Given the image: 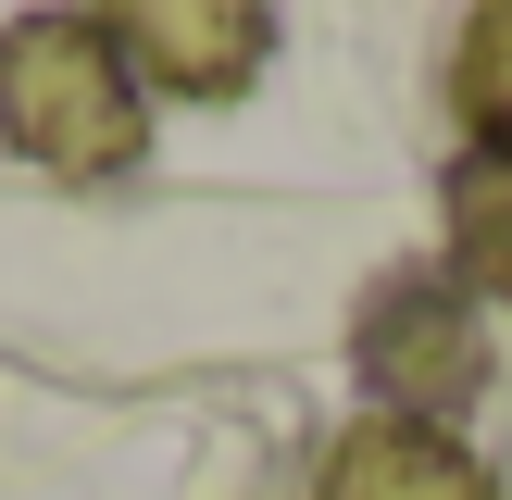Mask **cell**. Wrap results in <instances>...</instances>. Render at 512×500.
<instances>
[{
  "instance_id": "6da1fadb",
  "label": "cell",
  "mask_w": 512,
  "mask_h": 500,
  "mask_svg": "<svg viewBox=\"0 0 512 500\" xmlns=\"http://www.w3.org/2000/svg\"><path fill=\"white\" fill-rule=\"evenodd\" d=\"M0 138L50 175H125L150 163V88L113 63L88 13H13L0 25Z\"/></svg>"
},
{
  "instance_id": "7a4b0ae2",
  "label": "cell",
  "mask_w": 512,
  "mask_h": 500,
  "mask_svg": "<svg viewBox=\"0 0 512 500\" xmlns=\"http://www.w3.org/2000/svg\"><path fill=\"white\" fill-rule=\"evenodd\" d=\"M350 363H363V388L400 425H463L475 388H488V325H475V300L438 263H413L350 313Z\"/></svg>"
},
{
  "instance_id": "3957f363",
  "label": "cell",
  "mask_w": 512,
  "mask_h": 500,
  "mask_svg": "<svg viewBox=\"0 0 512 500\" xmlns=\"http://www.w3.org/2000/svg\"><path fill=\"white\" fill-rule=\"evenodd\" d=\"M88 25L113 38V63L163 100H238L275 50L263 0H88Z\"/></svg>"
},
{
  "instance_id": "277c9868",
  "label": "cell",
  "mask_w": 512,
  "mask_h": 500,
  "mask_svg": "<svg viewBox=\"0 0 512 500\" xmlns=\"http://www.w3.org/2000/svg\"><path fill=\"white\" fill-rule=\"evenodd\" d=\"M325 500H500V488H488V463H475L450 425L363 413L338 450H325Z\"/></svg>"
},
{
  "instance_id": "5b68a950",
  "label": "cell",
  "mask_w": 512,
  "mask_h": 500,
  "mask_svg": "<svg viewBox=\"0 0 512 500\" xmlns=\"http://www.w3.org/2000/svg\"><path fill=\"white\" fill-rule=\"evenodd\" d=\"M450 288L512 300V150H463L450 163Z\"/></svg>"
},
{
  "instance_id": "8992f818",
  "label": "cell",
  "mask_w": 512,
  "mask_h": 500,
  "mask_svg": "<svg viewBox=\"0 0 512 500\" xmlns=\"http://www.w3.org/2000/svg\"><path fill=\"white\" fill-rule=\"evenodd\" d=\"M450 113L475 125V150H512V0H475L450 38Z\"/></svg>"
}]
</instances>
